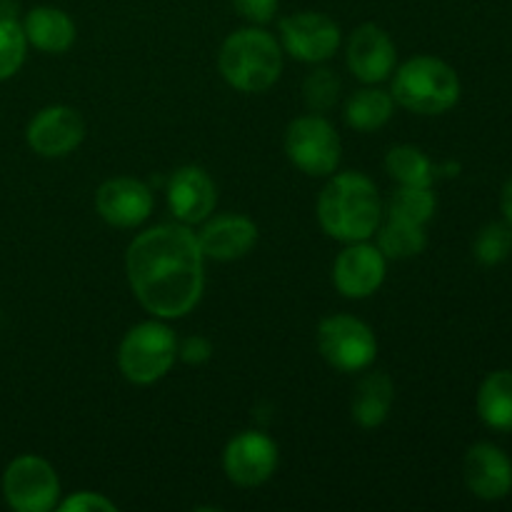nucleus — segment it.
Listing matches in <instances>:
<instances>
[{
    "mask_svg": "<svg viewBox=\"0 0 512 512\" xmlns=\"http://www.w3.org/2000/svg\"><path fill=\"white\" fill-rule=\"evenodd\" d=\"M130 288L148 313L183 318L205 288V255L185 225H158L130 243L125 255Z\"/></svg>",
    "mask_w": 512,
    "mask_h": 512,
    "instance_id": "obj_1",
    "label": "nucleus"
},
{
    "mask_svg": "<svg viewBox=\"0 0 512 512\" xmlns=\"http://www.w3.org/2000/svg\"><path fill=\"white\" fill-rule=\"evenodd\" d=\"M378 188L363 173H343L328 180L318 198V220L325 233L343 243L375 235L380 225Z\"/></svg>",
    "mask_w": 512,
    "mask_h": 512,
    "instance_id": "obj_2",
    "label": "nucleus"
},
{
    "mask_svg": "<svg viewBox=\"0 0 512 512\" xmlns=\"http://www.w3.org/2000/svg\"><path fill=\"white\" fill-rule=\"evenodd\" d=\"M218 68L240 93H263L278 83L283 70L280 43L263 28H243L228 35L218 55Z\"/></svg>",
    "mask_w": 512,
    "mask_h": 512,
    "instance_id": "obj_3",
    "label": "nucleus"
},
{
    "mask_svg": "<svg viewBox=\"0 0 512 512\" xmlns=\"http://www.w3.org/2000/svg\"><path fill=\"white\" fill-rule=\"evenodd\" d=\"M393 100L418 115H443L460 100V78L445 60L418 55L395 73Z\"/></svg>",
    "mask_w": 512,
    "mask_h": 512,
    "instance_id": "obj_4",
    "label": "nucleus"
},
{
    "mask_svg": "<svg viewBox=\"0 0 512 512\" xmlns=\"http://www.w3.org/2000/svg\"><path fill=\"white\" fill-rule=\"evenodd\" d=\"M178 358V340L168 325L148 320L128 330L118 350V365L135 385H153L170 373Z\"/></svg>",
    "mask_w": 512,
    "mask_h": 512,
    "instance_id": "obj_5",
    "label": "nucleus"
},
{
    "mask_svg": "<svg viewBox=\"0 0 512 512\" xmlns=\"http://www.w3.org/2000/svg\"><path fill=\"white\" fill-rule=\"evenodd\" d=\"M318 350L325 363L343 373L370 368L378 355V340L370 325L353 315H330L318 328Z\"/></svg>",
    "mask_w": 512,
    "mask_h": 512,
    "instance_id": "obj_6",
    "label": "nucleus"
},
{
    "mask_svg": "<svg viewBox=\"0 0 512 512\" xmlns=\"http://www.w3.org/2000/svg\"><path fill=\"white\" fill-rule=\"evenodd\" d=\"M5 503L18 512H48L58 505L60 480L48 460L20 455L3 473Z\"/></svg>",
    "mask_w": 512,
    "mask_h": 512,
    "instance_id": "obj_7",
    "label": "nucleus"
},
{
    "mask_svg": "<svg viewBox=\"0 0 512 512\" xmlns=\"http://www.w3.org/2000/svg\"><path fill=\"white\" fill-rule=\"evenodd\" d=\"M285 153L305 175L335 173L340 163V138L333 125L320 115H303L293 120L285 133Z\"/></svg>",
    "mask_w": 512,
    "mask_h": 512,
    "instance_id": "obj_8",
    "label": "nucleus"
},
{
    "mask_svg": "<svg viewBox=\"0 0 512 512\" xmlns=\"http://www.w3.org/2000/svg\"><path fill=\"white\" fill-rule=\"evenodd\" d=\"M280 40L283 48L303 63H323L335 55L340 48V28L333 18L325 13H305L288 15L280 20Z\"/></svg>",
    "mask_w": 512,
    "mask_h": 512,
    "instance_id": "obj_9",
    "label": "nucleus"
},
{
    "mask_svg": "<svg viewBox=\"0 0 512 512\" xmlns=\"http://www.w3.org/2000/svg\"><path fill=\"white\" fill-rule=\"evenodd\" d=\"M223 468L230 483L240 488H258L273 478L278 468V445L258 430L235 435L223 453Z\"/></svg>",
    "mask_w": 512,
    "mask_h": 512,
    "instance_id": "obj_10",
    "label": "nucleus"
},
{
    "mask_svg": "<svg viewBox=\"0 0 512 512\" xmlns=\"http://www.w3.org/2000/svg\"><path fill=\"white\" fill-rule=\"evenodd\" d=\"M25 138L43 158H63L83 143L85 120L68 105H50L30 120Z\"/></svg>",
    "mask_w": 512,
    "mask_h": 512,
    "instance_id": "obj_11",
    "label": "nucleus"
},
{
    "mask_svg": "<svg viewBox=\"0 0 512 512\" xmlns=\"http://www.w3.org/2000/svg\"><path fill=\"white\" fill-rule=\"evenodd\" d=\"M385 280V255L365 240L348 243L333 265V283L345 298H370Z\"/></svg>",
    "mask_w": 512,
    "mask_h": 512,
    "instance_id": "obj_12",
    "label": "nucleus"
},
{
    "mask_svg": "<svg viewBox=\"0 0 512 512\" xmlns=\"http://www.w3.org/2000/svg\"><path fill=\"white\" fill-rule=\"evenodd\" d=\"M463 478L475 498L495 503L512 493V460L498 445L475 443L465 453Z\"/></svg>",
    "mask_w": 512,
    "mask_h": 512,
    "instance_id": "obj_13",
    "label": "nucleus"
},
{
    "mask_svg": "<svg viewBox=\"0 0 512 512\" xmlns=\"http://www.w3.org/2000/svg\"><path fill=\"white\" fill-rule=\"evenodd\" d=\"M95 208L100 218L115 228H135L148 220L153 210V193L143 180L113 178L105 180L95 193Z\"/></svg>",
    "mask_w": 512,
    "mask_h": 512,
    "instance_id": "obj_14",
    "label": "nucleus"
},
{
    "mask_svg": "<svg viewBox=\"0 0 512 512\" xmlns=\"http://www.w3.org/2000/svg\"><path fill=\"white\" fill-rule=\"evenodd\" d=\"M398 50L380 25L365 23L348 40V68L363 83H383L395 68Z\"/></svg>",
    "mask_w": 512,
    "mask_h": 512,
    "instance_id": "obj_15",
    "label": "nucleus"
},
{
    "mask_svg": "<svg viewBox=\"0 0 512 512\" xmlns=\"http://www.w3.org/2000/svg\"><path fill=\"white\" fill-rule=\"evenodd\" d=\"M218 203V190L210 175L198 165H185L170 175L168 205L183 225L203 223Z\"/></svg>",
    "mask_w": 512,
    "mask_h": 512,
    "instance_id": "obj_16",
    "label": "nucleus"
},
{
    "mask_svg": "<svg viewBox=\"0 0 512 512\" xmlns=\"http://www.w3.org/2000/svg\"><path fill=\"white\" fill-rule=\"evenodd\" d=\"M198 243L205 258L230 263L253 250V245L258 243V225L245 215H218L200 230Z\"/></svg>",
    "mask_w": 512,
    "mask_h": 512,
    "instance_id": "obj_17",
    "label": "nucleus"
},
{
    "mask_svg": "<svg viewBox=\"0 0 512 512\" xmlns=\"http://www.w3.org/2000/svg\"><path fill=\"white\" fill-rule=\"evenodd\" d=\"M25 38L43 53H65L75 43V23L68 13L50 5H40L25 15Z\"/></svg>",
    "mask_w": 512,
    "mask_h": 512,
    "instance_id": "obj_18",
    "label": "nucleus"
},
{
    "mask_svg": "<svg viewBox=\"0 0 512 512\" xmlns=\"http://www.w3.org/2000/svg\"><path fill=\"white\" fill-rule=\"evenodd\" d=\"M395 400V385L390 375L368 373L355 385L350 413L360 428H378L385 423Z\"/></svg>",
    "mask_w": 512,
    "mask_h": 512,
    "instance_id": "obj_19",
    "label": "nucleus"
},
{
    "mask_svg": "<svg viewBox=\"0 0 512 512\" xmlns=\"http://www.w3.org/2000/svg\"><path fill=\"white\" fill-rule=\"evenodd\" d=\"M478 415L488 428L512 433V370H495L480 383Z\"/></svg>",
    "mask_w": 512,
    "mask_h": 512,
    "instance_id": "obj_20",
    "label": "nucleus"
},
{
    "mask_svg": "<svg viewBox=\"0 0 512 512\" xmlns=\"http://www.w3.org/2000/svg\"><path fill=\"white\" fill-rule=\"evenodd\" d=\"M395 100L390 93L378 88H363L353 93L345 103V120L355 130H378L393 118Z\"/></svg>",
    "mask_w": 512,
    "mask_h": 512,
    "instance_id": "obj_21",
    "label": "nucleus"
},
{
    "mask_svg": "<svg viewBox=\"0 0 512 512\" xmlns=\"http://www.w3.org/2000/svg\"><path fill=\"white\" fill-rule=\"evenodd\" d=\"M428 245V235H425V225L410 223V220L393 218L390 215L388 223L378 233V248L385 258L393 260H408L420 255Z\"/></svg>",
    "mask_w": 512,
    "mask_h": 512,
    "instance_id": "obj_22",
    "label": "nucleus"
},
{
    "mask_svg": "<svg viewBox=\"0 0 512 512\" xmlns=\"http://www.w3.org/2000/svg\"><path fill=\"white\" fill-rule=\"evenodd\" d=\"M390 178L398 180L400 185H433L435 165L430 163L428 155L415 145H398L385 158Z\"/></svg>",
    "mask_w": 512,
    "mask_h": 512,
    "instance_id": "obj_23",
    "label": "nucleus"
},
{
    "mask_svg": "<svg viewBox=\"0 0 512 512\" xmlns=\"http://www.w3.org/2000/svg\"><path fill=\"white\" fill-rule=\"evenodd\" d=\"M435 208H438V200H435L433 185H400V190L390 200L393 218H403L418 225L428 223L435 215Z\"/></svg>",
    "mask_w": 512,
    "mask_h": 512,
    "instance_id": "obj_24",
    "label": "nucleus"
},
{
    "mask_svg": "<svg viewBox=\"0 0 512 512\" xmlns=\"http://www.w3.org/2000/svg\"><path fill=\"white\" fill-rule=\"evenodd\" d=\"M28 38L15 18H0V80H8L23 68Z\"/></svg>",
    "mask_w": 512,
    "mask_h": 512,
    "instance_id": "obj_25",
    "label": "nucleus"
},
{
    "mask_svg": "<svg viewBox=\"0 0 512 512\" xmlns=\"http://www.w3.org/2000/svg\"><path fill=\"white\" fill-rule=\"evenodd\" d=\"M475 260L480 265H493L505 263L512 253V225L508 223H490L485 225L483 230L478 233L473 245Z\"/></svg>",
    "mask_w": 512,
    "mask_h": 512,
    "instance_id": "obj_26",
    "label": "nucleus"
},
{
    "mask_svg": "<svg viewBox=\"0 0 512 512\" xmlns=\"http://www.w3.org/2000/svg\"><path fill=\"white\" fill-rule=\"evenodd\" d=\"M303 93H305V103L313 113H325V110L333 108L338 103V95H340V80L333 70L328 68H320L315 73H310L305 78L303 85Z\"/></svg>",
    "mask_w": 512,
    "mask_h": 512,
    "instance_id": "obj_27",
    "label": "nucleus"
},
{
    "mask_svg": "<svg viewBox=\"0 0 512 512\" xmlns=\"http://www.w3.org/2000/svg\"><path fill=\"white\" fill-rule=\"evenodd\" d=\"M60 512H115L113 500H108L100 493H90V490H83V493H75L70 498H65L63 503L55 505Z\"/></svg>",
    "mask_w": 512,
    "mask_h": 512,
    "instance_id": "obj_28",
    "label": "nucleus"
},
{
    "mask_svg": "<svg viewBox=\"0 0 512 512\" xmlns=\"http://www.w3.org/2000/svg\"><path fill=\"white\" fill-rule=\"evenodd\" d=\"M235 10L253 25H265L278 13L280 0H233Z\"/></svg>",
    "mask_w": 512,
    "mask_h": 512,
    "instance_id": "obj_29",
    "label": "nucleus"
},
{
    "mask_svg": "<svg viewBox=\"0 0 512 512\" xmlns=\"http://www.w3.org/2000/svg\"><path fill=\"white\" fill-rule=\"evenodd\" d=\"M210 353H213V348H210V343L205 338H188L183 345H178V358H183L185 363L190 365H200L205 363V360H210Z\"/></svg>",
    "mask_w": 512,
    "mask_h": 512,
    "instance_id": "obj_30",
    "label": "nucleus"
},
{
    "mask_svg": "<svg viewBox=\"0 0 512 512\" xmlns=\"http://www.w3.org/2000/svg\"><path fill=\"white\" fill-rule=\"evenodd\" d=\"M500 210H503L505 223L512 225V175L508 180H505L503 193H500Z\"/></svg>",
    "mask_w": 512,
    "mask_h": 512,
    "instance_id": "obj_31",
    "label": "nucleus"
}]
</instances>
